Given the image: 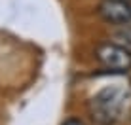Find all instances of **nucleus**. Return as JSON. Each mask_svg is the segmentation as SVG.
I'll return each mask as SVG.
<instances>
[{"instance_id":"1","label":"nucleus","mask_w":131,"mask_h":125,"mask_svg":"<svg viewBox=\"0 0 131 125\" xmlns=\"http://www.w3.org/2000/svg\"><path fill=\"white\" fill-rule=\"evenodd\" d=\"M129 93L127 89L114 85V87H105L99 93H95L89 101V112L91 118L99 125H112L122 118V114L127 108Z\"/></svg>"},{"instance_id":"3","label":"nucleus","mask_w":131,"mask_h":125,"mask_svg":"<svg viewBox=\"0 0 131 125\" xmlns=\"http://www.w3.org/2000/svg\"><path fill=\"white\" fill-rule=\"evenodd\" d=\"M99 15L108 25H131V4L127 0H103L99 4Z\"/></svg>"},{"instance_id":"4","label":"nucleus","mask_w":131,"mask_h":125,"mask_svg":"<svg viewBox=\"0 0 131 125\" xmlns=\"http://www.w3.org/2000/svg\"><path fill=\"white\" fill-rule=\"evenodd\" d=\"M63 125H85L84 121H80V119H76V118H70V119H67Z\"/></svg>"},{"instance_id":"2","label":"nucleus","mask_w":131,"mask_h":125,"mask_svg":"<svg viewBox=\"0 0 131 125\" xmlns=\"http://www.w3.org/2000/svg\"><path fill=\"white\" fill-rule=\"evenodd\" d=\"M97 61L103 68L110 72H127L131 70V49L116 42H105L95 51Z\"/></svg>"}]
</instances>
